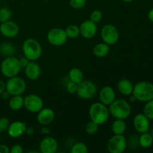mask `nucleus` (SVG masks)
<instances>
[{
  "instance_id": "nucleus-1",
  "label": "nucleus",
  "mask_w": 153,
  "mask_h": 153,
  "mask_svg": "<svg viewBox=\"0 0 153 153\" xmlns=\"http://www.w3.org/2000/svg\"><path fill=\"white\" fill-rule=\"evenodd\" d=\"M110 114L115 119L126 120L129 117L131 113V107L128 102L123 99L115 100L109 105Z\"/></svg>"
},
{
  "instance_id": "nucleus-2",
  "label": "nucleus",
  "mask_w": 153,
  "mask_h": 153,
  "mask_svg": "<svg viewBox=\"0 0 153 153\" xmlns=\"http://www.w3.org/2000/svg\"><path fill=\"white\" fill-rule=\"evenodd\" d=\"M89 116L91 121L100 126L107 122L110 112L108 108L102 102H94L90 106Z\"/></svg>"
},
{
  "instance_id": "nucleus-3",
  "label": "nucleus",
  "mask_w": 153,
  "mask_h": 153,
  "mask_svg": "<svg viewBox=\"0 0 153 153\" xmlns=\"http://www.w3.org/2000/svg\"><path fill=\"white\" fill-rule=\"evenodd\" d=\"M132 95L136 100L146 102L153 100V83L149 82H139L134 85Z\"/></svg>"
},
{
  "instance_id": "nucleus-4",
  "label": "nucleus",
  "mask_w": 153,
  "mask_h": 153,
  "mask_svg": "<svg viewBox=\"0 0 153 153\" xmlns=\"http://www.w3.org/2000/svg\"><path fill=\"white\" fill-rule=\"evenodd\" d=\"M22 52L24 57L30 61H35L40 58L42 55V46L38 40L34 38H28L23 42Z\"/></svg>"
},
{
  "instance_id": "nucleus-5",
  "label": "nucleus",
  "mask_w": 153,
  "mask_h": 153,
  "mask_svg": "<svg viewBox=\"0 0 153 153\" xmlns=\"http://www.w3.org/2000/svg\"><path fill=\"white\" fill-rule=\"evenodd\" d=\"M21 68L19 59L13 56L6 57L1 64V74L8 79L17 76Z\"/></svg>"
},
{
  "instance_id": "nucleus-6",
  "label": "nucleus",
  "mask_w": 153,
  "mask_h": 153,
  "mask_svg": "<svg viewBox=\"0 0 153 153\" xmlns=\"http://www.w3.org/2000/svg\"><path fill=\"white\" fill-rule=\"evenodd\" d=\"M5 90L10 96L22 95L26 90V83L22 78L17 76H13L9 78L5 83Z\"/></svg>"
},
{
  "instance_id": "nucleus-7",
  "label": "nucleus",
  "mask_w": 153,
  "mask_h": 153,
  "mask_svg": "<svg viewBox=\"0 0 153 153\" xmlns=\"http://www.w3.org/2000/svg\"><path fill=\"white\" fill-rule=\"evenodd\" d=\"M101 37L104 43L109 46H113L119 40V31L117 28L112 24H106L102 28Z\"/></svg>"
},
{
  "instance_id": "nucleus-8",
  "label": "nucleus",
  "mask_w": 153,
  "mask_h": 153,
  "mask_svg": "<svg viewBox=\"0 0 153 153\" xmlns=\"http://www.w3.org/2000/svg\"><path fill=\"white\" fill-rule=\"evenodd\" d=\"M97 93V87L91 81L83 80L78 84L76 94L83 100L93 98Z\"/></svg>"
},
{
  "instance_id": "nucleus-9",
  "label": "nucleus",
  "mask_w": 153,
  "mask_h": 153,
  "mask_svg": "<svg viewBox=\"0 0 153 153\" xmlns=\"http://www.w3.org/2000/svg\"><path fill=\"white\" fill-rule=\"evenodd\" d=\"M127 147V140L123 134H114L109 139L107 149L110 153H123Z\"/></svg>"
},
{
  "instance_id": "nucleus-10",
  "label": "nucleus",
  "mask_w": 153,
  "mask_h": 153,
  "mask_svg": "<svg viewBox=\"0 0 153 153\" xmlns=\"http://www.w3.org/2000/svg\"><path fill=\"white\" fill-rule=\"evenodd\" d=\"M46 38L52 46H61L67 42L68 37L64 29L61 28H53L47 33Z\"/></svg>"
},
{
  "instance_id": "nucleus-11",
  "label": "nucleus",
  "mask_w": 153,
  "mask_h": 153,
  "mask_svg": "<svg viewBox=\"0 0 153 153\" xmlns=\"http://www.w3.org/2000/svg\"><path fill=\"white\" fill-rule=\"evenodd\" d=\"M24 107L31 113H37L43 108V101L37 94H28L24 97Z\"/></svg>"
},
{
  "instance_id": "nucleus-12",
  "label": "nucleus",
  "mask_w": 153,
  "mask_h": 153,
  "mask_svg": "<svg viewBox=\"0 0 153 153\" xmlns=\"http://www.w3.org/2000/svg\"><path fill=\"white\" fill-rule=\"evenodd\" d=\"M150 120L144 114H137L133 119V125L136 131L140 134L147 132L150 128Z\"/></svg>"
},
{
  "instance_id": "nucleus-13",
  "label": "nucleus",
  "mask_w": 153,
  "mask_h": 153,
  "mask_svg": "<svg viewBox=\"0 0 153 153\" xmlns=\"http://www.w3.org/2000/svg\"><path fill=\"white\" fill-rule=\"evenodd\" d=\"M19 25L15 22L11 20H7L6 22H1L0 25V32L4 37L7 38H13L19 34Z\"/></svg>"
},
{
  "instance_id": "nucleus-14",
  "label": "nucleus",
  "mask_w": 153,
  "mask_h": 153,
  "mask_svg": "<svg viewBox=\"0 0 153 153\" xmlns=\"http://www.w3.org/2000/svg\"><path fill=\"white\" fill-rule=\"evenodd\" d=\"M80 29V35L83 38L91 39L97 33V23L92 22L91 19H88L82 22L79 26Z\"/></svg>"
},
{
  "instance_id": "nucleus-15",
  "label": "nucleus",
  "mask_w": 153,
  "mask_h": 153,
  "mask_svg": "<svg viewBox=\"0 0 153 153\" xmlns=\"http://www.w3.org/2000/svg\"><path fill=\"white\" fill-rule=\"evenodd\" d=\"M28 126L22 121H14L11 123L7 128V134L12 138H18L23 135Z\"/></svg>"
},
{
  "instance_id": "nucleus-16",
  "label": "nucleus",
  "mask_w": 153,
  "mask_h": 153,
  "mask_svg": "<svg viewBox=\"0 0 153 153\" xmlns=\"http://www.w3.org/2000/svg\"><path fill=\"white\" fill-rule=\"evenodd\" d=\"M58 149V143L53 137H44L40 143V150L42 153H55Z\"/></svg>"
},
{
  "instance_id": "nucleus-17",
  "label": "nucleus",
  "mask_w": 153,
  "mask_h": 153,
  "mask_svg": "<svg viewBox=\"0 0 153 153\" xmlns=\"http://www.w3.org/2000/svg\"><path fill=\"white\" fill-rule=\"evenodd\" d=\"M100 102L105 105L109 106L115 100H116V94L111 87L105 86L100 90L99 94Z\"/></svg>"
},
{
  "instance_id": "nucleus-18",
  "label": "nucleus",
  "mask_w": 153,
  "mask_h": 153,
  "mask_svg": "<svg viewBox=\"0 0 153 153\" xmlns=\"http://www.w3.org/2000/svg\"><path fill=\"white\" fill-rule=\"evenodd\" d=\"M55 119V112L50 108H43L37 112V120L41 126H48Z\"/></svg>"
},
{
  "instance_id": "nucleus-19",
  "label": "nucleus",
  "mask_w": 153,
  "mask_h": 153,
  "mask_svg": "<svg viewBox=\"0 0 153 153\" xmlns=\"http://www.w3.org/2000/svg\"><path fill=\"white\" fill-rule=\"evenodd\" d=\"M41 73L40 67L35 61H29L28 65L25 67V74L30 80H36L38 79Z\"/></svg>"
},
{
  "instance_id": "nucleus-20",
  "label": "nucleus",
  "mask_w": 153,
  "mask_h": 153,
  "mask_svg": "<svg viewBox=\"0 0 153 153\" xmlns=\"http://www.w3.org/2000/svg\"><path fill=\"white\" fill-rule=\"evenodd\" d=\"M119 92L123 96H130L132 94L134 85L128 79H121L117 84Z\"/></svg>"
},
{
  "instance_id": "nucleus-21",
  "label": "nucleus",
  "mask_w": 153,
  "mask_h": 153,
  "mask_svg": "<svg viewBox=\"0 0 153 153\" xmlns=\"http://www.w3.org/2000/svg\"><path fill=\"white\" fill-rule=\"evenodd\" d=\"M109 52H110V46L104 42L96 44L93 49L94 55L97 58H104L108 55Z\"/></svg>"
},
{
  "instance_id": "nucleus-22",
  "label": "nucleus",
  "mask_w": 153,
  "mask_h": 153,
  "mask_svg": "<svg viewBox=\"0 0 153 153\" xmlns=\"http://www.w3.org/2000/svg\"><path fill=\"white\" fill-rule=\"evenodd\" d=\"M9 108L13 111H19L24 106V97L22 95L12 96L9 99Z\"/></svg>"
},
{
  "instance_id": "nucleus-23",
  "label": "nucleus",
  "mask_w": 153,
  "mask_h": 153,
  "mask_svg": "<svg viewBox=\"0 0 153 153\" xmlns=\"http://www.w3.org/2000/svg\"><path fill=\"white\" fill-rule=\"evenodd\" d=\"M126 128V123L124 120L116 119L111 125V130L114 134H124Z\"/></svg>"
},
{
  "instance_id": "nucleus-24",
  "label": "nucleus",
  "mask_w": 153,
  "mask_h": 153,
  "mask_svg": "<svg viewBox=\"0 0 153 153\" xmlns=\"http://www.w3.org/2000/svg\"><path fill=\"white\" fill-rule=\"evenodd\" d=\"M138 143L143 149H148L153 144V138L150 133L144 132L140 134L138 138Z\"/></svg>"
},
{
  "instance_id": "nucleus-25",
  "label": "nucleus",
  "mask_w": 153,
  "mask_h": 153,
  "mask_svg": "<svg viewBox=\"0 0 153 153\" xmlns=\"http://www.w3.org/2000/svg\"><path fill=\"white\" fill-rule=\"evenodd\" d=\"M68 77L70 81L75 82V83H76L78 85L82 81L84 80V73L79 68L74 67V68H72L70 70Z\"/></svg>"
},
{
  "instance_id": "nucleus-26",
  "label": "nucleus",
  "mask_w": 153,
  "mask_h": 153,
  "mask_svg": "<svg viewBox=\"0 0 153 153\" xmlns=\"http://www.w3.org/2000/svg\"><path fill=\"white\" fill-rule=\"evenodd\" d=\"M14 46L11 43H3L0 44V54L4 57L13 56L15 53Z\"/></svg>"
},
{
  "instance_id": "nucleus-27",
  "label": "nucleus",
  "mask_w": 153,
  "mask_h": 153,
  "mask_svg": "<svg viewBox=\"0 0 153 153\" xmlns=\"http://www.w3.org/2000/svg\"><path fill=\"white\" fill-rule=\"evenodd\" d=\"M66 34L68 38L75 39L80 35V29L79 26L76 25H70L67 26L65 29Z\"/></svg>"
},
{
  "instance_id": "nucleus-28",
  "label": "nucleus",
  "mask_w": 153,
  "mask_h": 153,
  "mask_svg": "<svg viewBox=\"0 0 153 153\" xmlns=\"http://www.w3.org/2000/svg\"><path fill=\"white\" fill-rule=\"evenodd\" d=\"M70 152L71 153H87L88 152V147L85 143L78 142L73 145Z\"/></svg>"
},
{
  "instance_id": "nucleus-29",
  "label": "nucleus",
  "mask_w": 153,
  "mask_h": 153,
  "mask_svg": "<svg viewBox=\"0 0 153 153\" xmlns=\"http://www.w3.org/2000/svg\"><path fill=\"white\" fill-rule=\"evenodd\" d=\"M144 107H143V114L149 118L150 120H153V100L145 102Z\"/></svg>"
},
{
  "instance_id": "nucleus-30",
  "label": "nucleus",
  "mask_w": 153,
  "mask_h": 153,
  "mask_svg": "<svg viewBox=\"0 0 153 153\" xmlns=\"http://www.w3.org/2000/svg\"><path fill=\"white\" fill-rule=\"evenodd\" d=\"M11 15V11L7 7H1V8H0V23L10 20Z\"/></svg>"
},
{
  "instance_id": "nucleus-31",
  "label": "nucleus",
  "mask_w": 153,
  "mask_h": 153,
  "mask_svg": "<svg viewBox=\"0 0 153 153\" xmlns=\"http://www.w3.org/2000/svg\"><path fill=\"white\" fill-rule=\"evenodd\" d=\"M98 124L95 123L91 120L89 123H88L85 126V131H86L87 134H90V135H93V134H96L98 131Z\"/></svg>"
},
{
  "instance_id": "nucleus-32",
  "label": "nucleus",
  "mask_w": 153,
  "mask_h": 153,
  "mask_svg": "<svg viewBox=\"0 0 153 153\" xmlns=\"http://www.w3.org/2000/svg\"><path fill=\"white\" fill-rule=\"evenodd\" d=\"M102 13L100 10H94L90 15V19L95 23H99L102 19Z\"/></svg>"
},
{
  "instance_id": "nucleus-33",
  "label": "nucleus",
  "mask_w": 153,
  "mask_h": 153,
  "mask_svg": "<svg viewBox=\"0 0 153 153\" xmlns=\"http://www.w3.org/2000/svg\"><path fill=\"white\" fill-rule=\"evenodd\" d=\"M87 0H70V5L73 8L79 10L86 5Z\"/></svg>"
},
{
  "instance_id": "nucleus-34",
  "label": "nucleus",
  "mask_w": 153,
  "mask_h": 153,
  "mask_svg": "<svg viewBox=\"0 0 153 153\" xmlns=\"http://www.w3.org/2000/svg\"><path fill=\"white\" fill-rule=\"evenodd\" d=\"M10 123L9 120L6 117L0 118V132H5L7 131Z\"/></svg>"
},
{
  "instance_id": "nucleus-35",
  "label": "nucleus",
  "mask_w": 153,
  "mask_h": 153,
  "mask_svg": "<svg viewBox=\"0 0 153 153\" xmlns=\"http://www.w3.org/2000/svg\"><path fill=\"white\" fill-rule=\"evenodd\" d=\"M77 86H78L77 84L70 81V82L67 83V87H66V88H67V92L70 93V94H76V91H77Z\"/></svg>"
},
{
  "instance_id": "nucleus-36",
  "label": "nucleus",
  "mask_w": 153,
  "mask_h": 153,
  "mask_svg": "<svg viewBox=\"0 0 153 153\" xmlns=\"http://www.w3.org/2000/svg\"><path fill=\"white\" fill-rule=\"evenodd\" d=\"M10 152L11 153H22L23 152V149L22 146L19 144L13 145L10 149Z\"/></svg>"
},
{
  "instance_id": "nucleus-37",
  "label": "nucleus",
  "mask_w": 153,
  "mask_h": 153,
  "mask_svg": "<svg viewBox=\"0 0 153 153\" xmlns=\"http://www.w3.org/2000/svg\"><path fill=\"white\" fill-rule=\"evenodd\" d=\"M19 64H20V66L22 68H25V67L28 65V64L29 63V61H30L29 60H28V58H25V57L20 58V59H19Z\"/></svg>"
},
{
  "instance_id": "nucleus-38",
  "label": "nucleus",
  "mask_w": 153,
  "mask_h": 153,
  "mask_svg": "<svg viewBox=\"0 0 153 153\" xmlns=\"http://www.w3.org/2000/svg\"><path fill=\"white\" fill-rule=\"evenodd\" d=\"M10 149L7 145L0 144V153H9Z\"/></svg>"
},
{
  "instance_id": "nucleus-39",
  "label": "nucleus",
  "mask_w": 153,
  "mask_h": 153,
  "mask_svg": "<svg viewBox=\"0 0 153 153\" xmlns=\"http://www.w3.org/2000/svg\"><path fill=\"white\" fill-rule=\"evenodd\" d=\"M41 132L43 134L48 135V134H50V129H49V128H48L47 126H43V127L41 128Z\"/></svg>"
},
{
  "instance_id": "nucleus-40",
  "label": "nucleus",
  "mask_w": 153,
  "mask_h": 153,
  "mask_svg": "<svg viewBox=\"0 0 153 153\" xmlns=\"http://www.w3.org/2000/svg\"><path fill=\"white\" fill-rule=\"evenodd\" d=\"M5 91V83L2 80H0V96Z\"/></svg>"
},
{
  "instance_id": "nucleus-41",
  "label": "nucleus",
  "mask_w": 153,
  "mask_h": 153,
  "mask_svg": "<svg viewBox=\"0 0 153 153\" xmlns=\"http://www.w3.org/2000/svg\"><path fill=\"white\" fill-rule=\"evenodd\" d=\"M25 133H26V134H28V135H32V134L34 133V128H32L31 126H27Z\"/></svg>"
},
{
  "instance_id": "nucleus-42",
  "label": "nucleus",
  "mask_w": 153,
  "mask_h": 153,
  "mask_svg": "<svg viewBox=\"0 0 153 153\" xmlns=\"http://www.w3.org/2000/svg\"><path fill=\"white\" fill-rule=\"evenodd\" d=\"M1 97L4 99V100H8V99H10V94H9V93L7 92L6 90L2 93V94H1Z\"/></svg>"
},
{
  "instance_id": "nucleus-43",
  "label": "nucleus",
  "mask_w": 153,
  "mask_h": 153,
  "mask_svg": "<svg viewBox=\"0 0 153 153\" xmlns=\"http://www.w3.org/2000/svg\"><path fill=\"white\" fill-rule=\"evenodd\" d=\"M147 16H148V19H149V20L153 22V7L149 10Z\"/></svg>"
},
{
  "instance_id": "nucleus-44",
  "label": "nucleus",
  "mask_w": 153,
  "mask_h": 153,
  "mask_svg": "<svg viewBox=\"0 0 153 153\" xmlns=\"http://www.w3.org/2000/svg\"><path fill=\"white\" fill-rule=\"evenodd\" d=\"M122 1H124V2H126V3H130V2H131V1H134V0H122Z\"/></svg>"
},
{
  "instance_id": "nucleus-45",
  "label": "nucleus",
  "mask_w": 153,
  "mask_h": 153,
  "mask_svg": "<svg viewBox=\"0 0 153 153\" xmlns=\"http://www.w3.org/2000/svg\"><path fill=\"white\" fill-rule=\"evenodd\" d=\"M151 135H152V138H153V128L152 129V131H151Z\"/></svg>"
},
{
  "instance_id": "nucleus-46",
  "label": "nucleus",
  "mask_w": 153,
  "mask_h": 153,
  "mask_svg": "<svg viewBox=\"0 0 153 153\" xmlns=\"http://www.w3.org/2000/svg\"><path fill=\"white\" fill-rule=\"evenodd\" d=\"M0 140H1V132H0Z\"/></svg>"
}]
</instances>
